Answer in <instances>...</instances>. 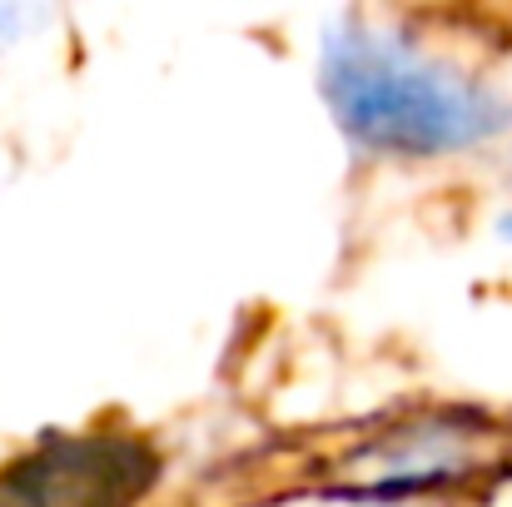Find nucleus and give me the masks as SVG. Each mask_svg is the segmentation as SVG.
Listing matches in <instances>:
<instances>
[{"label": "nucleus", "mask_w": 512, "mask_h": 507, "mask_svg": "<svg viewBox=\"0 0 512 507\" xmlns=\"http://www.w3.org/2000/svg\"><path fill=\"white\" fill-rule=\"evenodd\" d=\"M160 483V453L130 433L45 438L0 473V507H140Z\"/></svg>", "instance_id": "nucleus-2"}, {"label": "nucleus", "mask_w": 512, "mask_h": 507, "mask_svg": "<svg viewBox=\"0 0 512 507\" xmlns=\"http://www.w3.org/2000/svg\"><path fill=\"white\" fill-rule=\"evenodd\" d=\"M324 95L358 145L403 160L458 155L508 130V105L493 90L368 25L329 30Z\"/></svg>", "instance_id": "nucleus-1"}, {"label": "nucleus", "mask_w": 512, "mask_h": 507, "mask_svg": "<svg viewBox=\"0 0 512 507\" xmlns=\"http://www.w3.org/2000/svg\"><path fill=\"white\" fill-rule=\"evenodd\" d=\"M498 234H503V239H508V244H512V209H508V214H503V219H498Z\"/></svg>", "instance_id": "nucleus-3"}]
</instances>
